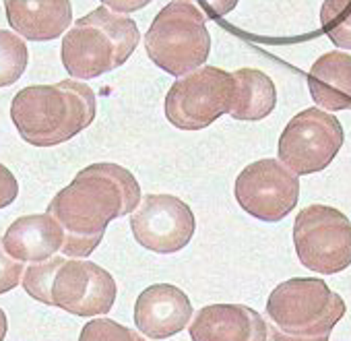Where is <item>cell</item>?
I'll use <instances>...</instances> for the list:
<instances>
[{"label":"cell","instance_id":"1","mask_svg":"<svg viewBox=\"0 0 351 341\" xmlns=\"http://www.w3.org/2000/svg\"><path fill=\"white\" fill-rule=\"evenodd\" d=\"M136 178L116 163H93L75 176L48 205V213L64 230L62 252L89 257L110 222L132 213L141 203Z\"/></svg>","mask_w":351,"mask_h":341},{"label":"cell","instance_id":"2","mask_svg":"<svg viewBox=\"0 0 351 341\" xmlns=\"http://www.w3.org/2000/svg\"><path fill=\"white\" fill-rule=\"evenodd\" d=\"M11 118L23 141L36 147L60 145L93 122L95 93L89 85L73 79L56 85H32L15 95Z\"/></svg>","mask_w":351,"mask_h":341},{"label":"cell","instance_id":"3","mask_svg":"<svg viewBox=\"0 0 351 341\" xmlns=\"http://www.w3.org/2000/svg\"><path fill=\"white\" fill-rule=\"evenodd\" d=\"M25 292L48 306L77 316L108 314L116 300L114 277L91 261L50 257L34 263L23 275Z\"/></svg>","mask_w":351,"mask_h":341},{"label":"cell","instance_id":"4","mask_svg":"<svg viewBox=\"0 0 351 341\" xmlns=\"http://www.w3.org/2000/svg\"><path fill=\"white\" fill-rule=\"evenodd\" d=\"M132 19L99 7L79 19L62 40V64L71 77L95 79L124 64L138 46Z\"/></svg>","mask_w":351,"mask_h":341},{"label":"cell","instance_id":"5","mask_svg":"<svg viewBox=\"0 0 351 341\" xmlns=\"http://www.w3.org/2000/svg\"><path fill=\"white\" fill-rule=\"evenodd\" d=\"M343 314V298L316 277L287 279L273 290L267 302L273 339L326 341Z\"/></svg>","mask_w":351,"mask_h":341},{"label":"cell","instance_id":"6","mask_svg":"<svg viewBox=\"0 0 351 341\" xmlns=\"http://www.w3.org/2000/svg\"><path fill=\"white\" fill-rule=\"evenodd\" d=\"M145 50L161 71L173 77L201 69L211 50L207 15L193 3H169L153 19L145 36Z\"/></svg>","mask_w":351,"mask_h":341},{"label":"cell","instance_id":"7","mask_svg":"<svg viewBox=\"0 0 351 341\" xmlns=\"http://www.w3.org/2000/svg\"><path fill=\"white\" fill-rule=\"evenodd\" d=\"M234 77L215 67H201L178 77L165 97V116L180 130H201L230 112Z\"/></svg>","mask_w":351,"mask_h":341},{"label":"cell","instance_id":"8","mask_svg":"<svg viewBox=\"0 0 351 341\" xmlns=\"http://www.w3.org/2000/svg\"><path fill=\"white\" fill-rule=\"evenodd\" d=\"M293 244L310 271L339 273L351 265V222L335 207L310 205L295 217Z\"/></svg>","mask_w":351,"mask_h":341},{"label":"cell","instance_id":"9","mask_svg":"<svg viewBox=\"0 0 351 341\" xmlns=\"http://www.w3.org/2000/svg\"><path fill=\"white\" fill-rule=\"evenodd\" d=\"M341 145V122L320 108H308L285 126L279 139V159L295 174H314L335 159Z\"/></svg>","mask_w":351,"mask_h":341},{"label":"cell","instance_id":"10","mask_svg":"<svg viewBox=\"0 0 351 341\" xmlns=\"http://www.w3.org/2000/svg\"><path fill=\"white\" fill-rule=\"evenodd\" d=\"M240 207L256 220L281 222L300 199V180L281 159H261L246 165L234 185Z\"/></svg>","mask_w":351,"mask_h":341},{"label":"cell","instance_id":"11","mask_svg":"<svg viewBox=\"0 0 351 341\" xmlns=\"http://www.w3.org/2000/svg\"><path fill=\"white\" fill-rule=\"evenodd\" d=\"M134 240L153 252L169 255L182 250L195 234L191 207L171 195H147L130 215Z\"/></svg>","mask_w":351,"mask_h":341},{"label":"cell","instance_id":"12","mask_svg":"<svg viewBox=\"0 0 351 341\" xmlns=\"http://www.w3.org/2000/svg\"><path fill=\"white\" fill-rule=\"evenodd\" d=\"M193 318L189 296L171 283H155L141 292L134 304L136 329L147 339H165L186 329Z\"/></svg>","mask_w":351,"mask_h":341},{"label":"cell","instance_id":"13","mask_svg":"<svg viewBox=\"0 0 351 341\" xmlns=\"http://www.w3.org/2000/svg\"><path fill=\"white\" fill-rule=\"evenodd\" d=\"M195 341H263L269 337L265 318L242 304H211L191 322Z\"/></svg>","mask_w":351,"mask_h":341},{"label":"cell","instance_id":"14","mask_svg":"<svg viewBox=\"0 0 351 341\" xmlns=\"http://www.w3.org/2000/svg\"><path fill=\"white\" fill-rule=\"evenodd\" d=\"M64 246L62 226L46 211L25 215L9 226L3 236V252L23 263H40L54 257Z\"/></svg>","mask_w":351,"mask_h":341},{"label":"cell","instance_id":"15","mask_svg":"<svg viewBox=\"0 0 351 341\" xmlns=\"http://www.w3.org/2000/svg\"><path fill=\"white\" fill-rule=\"evenodd\" d=\"M5 9L11 27L34 42L56 40L73 21L71 0H5Z\"/></svg>","mask_w":351,"mask_h":341},{"label":"cell","instance_id":"16","mask_svg":"<svg viewBox=\"0 0 351 341\" xmlns=\"http://www.w3.org/2000/svg\"><path fill=\"white\" fill-rule=\"evenodd\" d=\"M308 85L318 108L351 110V54L328 52L320 56L308 73Z\"/></svg>","mask_w":351,"mask_h":341},{"label":"cell","instance_id":"17","mask_svg":"<svg viewBox=\"0 0 351 341\" xmlns=\"http://www.w3.org/2000/svg\"><path fill=\"white\" fill-rule=\"evenodd\" d=\"M232 77L234 97L228 114L236 120L267 118L277 104V91L271 77L256 69H240L232 73Z\"/></svg>","mask_w":351,"mask_h":341},{"label":"cell","instance_id":"18","mask_svg":"<svg viewBox=\"0 0 351 341\" xmlns=\"http://www.w3.org/2000/svg\"><path fill=\"white\" fill-rule=\"evenodd\" d=\"M320 25L335 46L351 50V0H324Z\"/></svg>","mask_w":351,"mask_h":341},{"label":"cell","instance_id":"19","mask_svg":"<svg viewBox=\"0 0 351 341\" xmlns=\"http://www.w3.org/2000/svg\"><path fill=\"white\" fill-rule=\"evenodd\" d=\"M27 67V48L23 40H19L11 32H3V79L0 83L13 85Z\"/></svg>","mask_w":351,"mask_h":341},{"label":"cell","instance_id":"20","mask_svg":"<svg viewBox=\"0 0 351 341\" xmlns=\"http://www.w3.org/2000/svg\"><path fill=\"white\" fill-rule=\"evenodd\" d=\"M141 339L145 337L143 333H130L126 327H120L112 320H93L89 325H85L83 333H81V339Z\"/></svg>","mask_w":351,"mask_h":341},{"label":"cell","instance_id":"21","mask_svg":"<svg viewBox=\"0 0 351 341\" xmlns=\"http://www.w3.org/2000/svg\"><path fill=\"white\" fill-rule=\"evenodd\" d=\"M182 3H197L207 15V19H219L232 13L240 0H182Z\"/></svg>","mask_w":351,"mask_h":341},{"label":"cell","instance_id":"22","mask_svg":"<svg viewBox=\"0 0 351 341\" xmlns=\"http://www.w3.org/2000/svg\"><path fill=\"white\" fill-rule=\"evenodd\" d=\"M21 273H23V261H17L11 255L3 252V294L13 290L21 281Z\"/></svg>","mask_w":351,"mask_h":341},{"label":"cell","instance_id":"23","mask_svg":"<svg viewBox=\"0 0 351 341\" xmlns=\"http://www.w3.org/2000/svg\"><path fill=\"white\" fill-rule=\"evenodd\" d=\"M101 3H104V7H108V9L126 15V13H134V11L145 9V7L151 3V0H101Z\"/></svg>","mask_w":351,"mask_h":341}]
</instances>
